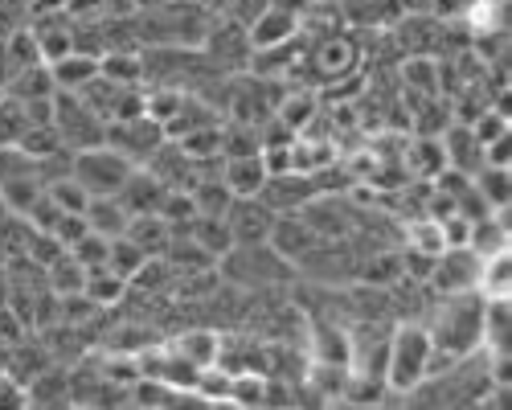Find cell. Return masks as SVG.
I'll use <instances>...</instances> for the list:
<instances>
[{
	"label": "cell",
	"mask_w": 512,
	"mask_h": 410,
	"mask_svg": "<svg viewBox=\"0 0 512 410\" xmlns=\"http://www.w3.org/2000/svg\"><path fill=\"white\" fill-rule=\"evenodd\" d=\"M426 333H431V374L484 349V292L472 287V292L439 296L431 304Z\"/></svg>",
	"instance_id": "obj_1"
},
{
	"label": "cell",
	"mask_w": 512,
	"mask_h": 410,
	"mask_svg": "<svg viewBox=\"0 0 512 410\" xmlns=\"http://www.w3.org/2000/svg\"><path fill=\"white\" fill-rule=\"evenodd\" d=\"M426 374H431V333L426 324L410 320L398 324L390 333V349H386V386L390 394H410Z\"/></svg>",
	"instance_id": "obj_2"
},
{
	"label": "cell",
	"mask_w": 512,
	"mask_h": 410,
	"mask_svg": "<svg viewBox=\"0 0 512 410\" xmlns=\"http://www.w3.org/2000/svg\"><path fill=\"white\" fill-rule=\"evenodd\" d=\"M218 275L222 283L242 287V292H267V287H275V279L295 275V267L279 259L267 242H254V246H230L218 259Z\"/></svg>",
	"instance_id": "obj_3"
},
{
	"label": "cell",
	"mask_w": 512,
	"mask_h": 410,
	"mask_svg": "<svg viewBox=\"0 0 512 410\" xmlns=\"http://www.w3.org/2000/svg\"><path fill=\"white\" fill-rule=\"evenodd\" d=\"M136 164L127 160L123 152H115L111 144H95V148H82L70 160V177L87 189L91 197H115L123 189V181L132 177Z\"/></svg>",
	"instance_id": "obj_4"
},
{
	"label": "cell",
	"mask_w": 512,
	"mask_h": 410,
	"mask_svg": "<svg viewBox=\"0 0 512 410\" xmlns=\"http://www.w3.org/2000/svg\"><path fill=\"white\" fill-rule=\"evenodd\" d=\"M54 128L70 152L95 148L107 140V123L82 103L74 91H54Z\"/></svg>",
	"instance_id": "obj_5"
},
{
	"label": "cell",
	"mask_w": 512,
	"mask_h": 410,
	"mask_svg": "<svg viewBox=\"0 0 512 410\" xmlns=\"http://www.w3.org/2000/svg\"><path fill=\"white\" fill-rule=\"evenodd\" d=\"M480 267H484V259L472 251V246H443L431 263V275H426V287H431L435 296L472 292L480 283Z\"/></svg>",
	"instance_id": "obj_6"
},
{
	"label": "cell",
	"mask_w": 512,
	"mask_h": 410,
	"mask_svg": "<svg viewBox=\"0 0 512 410\" xmlns=\"http://www.w3.org/2000/svg\"><path fill=\"white\" fill-rule=\"evenodd\" d=\"M164 140H168V136H164V128H160L156 119H148V115H132V119H111L103 144H111L115 152H123L132 164H148V156H152Z\"/></svg>",
	"instance_id": "obj_7"
},
{
	"label": "cell",
	"mask_w": 512,
	"mask_h": 410,
	"mask_svg": "<svg viewBox=\"0 0 512 410\" xmlns=\"http://www.w3.org/2000/svg\"><path fill=\"white\" fill-rule=\"evenodd\" d=\"M226 226L234 234V246H254V242H267L271 226H275V210L263 197H234L230 210H226Z\"/></svg>",
	"instance_id": "obj_8"
},
{
	"label": "cell",
	"mask_w": 512,
	"mask_h": 410,
	"mask_svg": "<svg viewBox=\"0 0 512 410\" xmlns=\"http://www.w3.org/2000/svg\"><path fill=\"white\" fill-rule=\"evenodd\" d=\"M316 242H320V234H316L300 214H275V226H271L267 246H271L279 259H287L291 267H300V259L312 251Z\"/></svg>",
	"instance_id": "obj_9"
},
{
	"label": "cell",
	"mask_w": 512,
	"mask_h": 410,
	"mask_svg": "<svg viewBox=\"0 0 512 410\" xmlns=\"http://www.w3.org/2000/svg\"><path fill=\"white\" fill-rule=\"evenodd\" d=\"M300 29H304V21L291 9L271 5V9H263L259 17H254V25L246 29V41H250V50H271V46H283V41H295Z\"/></svg>",
	"instance_id": "obj_10"
},
{
	"label": "cell",
	"mask_w": 512,
	"mask_h": 410,
	"mask_svg": "<svg viewBox=\"0 0 512 410\" xmlns=\"http://www.w3.org/2000/svg\"><path fill=\"white\" fill-rule=\"evenodd\" d=\"M443 140V156H447V169H459V173H480L484 169V144L472 136V128L467 123H447V128L439 132Z\"/></svg>",
	"instance_id": "obj_11"
},
{
	"label": "cell",
	"mask_w": 512,
	"mask_h": 410,
	"mask_svg": "<svg viewBox=\"0 0 512 410\" xmlns=\"http://www.w3.org/2000/svg\"><path fill=\"white\" fill-rule=\"evenodd\" d=\"M164 185L144 169V164H136V169H132V177H127L123 181V189L115 193L119 197V205H123V210L127 214H160V205H164Z\"/></svg>",
	"instance_id": "obj_12"
},
{
	"label": "cell",
	"mask_w": 512,
	"mask_h": 410,
	"mask_svg": "<svg viewBox=\"0 0 512 410\" xmlns=\"http://www.w3.org/2000/svg\"><path fill=\"white\" fill-rule=\"evenodd\" d=\"M222 181L234 197H259L267 185V164L263 152L254 156H222Z\"/></svg>",
	"instance_id": "obj_13"
},
{
	"label": "cell",
	"mask_w": 512,
	"mask_h": 410,
	"mask_svg": "<svg viewBox=\"0 0 512 410\" xmlns=\"http://www.w3.org/2000/svg\"><path fill=\"white\" fill-rule=\"evenodd\" d=\"M312 66H316V74H320L324 82H332V78H353V70H357V46H353L349 37L332 33L324 46H316Z\"/></svg>",
	"instance_id": "obj_14"
},
{
	"label": "cell",
	"mask_w": 512,
	"mask_h": 410,
	"mask_svg": "<svg viewBox=\"0 0 512 410\" xmlns=\"http://www.w3.org/2000/svg\"><path fill=\"white\" fill-rule=\"evenodd\" d=\"M173 345L185 361H193L197 369H209L213 361H218V345H222V333H213L209 324H189V328H181V333L168 341Z\"/></svg>",
	"instance_id": "obj_15"
},
{
	"label": "cell",
	"mask_w": 512,
	"mask_h": 410,
	"mask_svg": "<svg viewBox=\"0 0 512 410\" xmlns=\"http://www.w3.org/2000/svg\"><path fill=\"white\" fill-rule=\"evenodd\" d=\"M402 160H406L410 177H422V181H435L447 169V156H443V140L439 136H414V140H406Z\"/></svg>",
	"instance_id": "obj_16"
},
{
	"label": "cell",
	"mask_w": 512,
	"mask_h": 410,
	"mask_svg": "<svg viewBox=\"0 0 512 410\" xmlns=\"http://www.w3.org/2000/svg\"><path fill=\"white\" fill-rule=\"evenodd\" d=\"M25 398H29V406H70V369H62V365L50 361L25 386Z\"/></svg>",
	"instance_id": "obj_17"
},
{
	"label": "cell",
	"mask_w": 512,
	"mask_h": 410,
	"mask_svg": "<svg viewBox=\"0 0 512 410\" xmlns=\"http://www.w3.org/2000/svg\"><path fill=\"white\" fill-rule=\"evenodd\" d=\"M402 87L406 95H443V66L431 54H414L402 66Z\"/></svg>",
	"instance_id": "obj_18"
},
{
	"label": "cell",
	"mask_w": 512,
	"mask_h": 410,
	"mask_svg": "<svg viewBox=\"0 0 512 410\" xmlns=\"http://www.w3.org/2000/svg\"><path fill=\"white\" fill-rule=\"evenodd\" d=\"M50 74H54V87L58 91H82L99 74V58L95 54H82V50H70L66 58L50 62Z\"/></svg>",
	"instance_id": "obj_19"
},
{
	"label": "cell",
	"mask_w": 512,
	"mask_h": 410,
	"mask_svg": "<svg viewBox=\"0 0 512 410\" xmlns=\"http://www.w3.org/2000/svg\"><path fill=\"white\" fill-rule=\"evenodd\" d=\"M123 238H132L144 255H164L168 242H173V226H168L160 214H136L132 222H127Z\"/></svg>",
	"instance_id": "obj_20"
},
{
	"label": "cell",
	"mask_w": 512,
	"mask_h": 410,
	"mask_svg": "<svg viewBox=\"0 0 512 410\" xmlns=\"http://www.w3.org/2000/svg\"><path fill=\"white\" fill-rule=\"evenodd\" d=\"M467 246H472L480 259H488L496 251H508V210H496V214L472 222V230H467Z\"/></svg>",
	"instance_id": "obj_21"
},
{
	"label": "cell",
	"mask_w": 512,
	"mask_h": 410,
	"mask_svg": "<svg viewBox=\"0 0 512 410\" xmlns=\"http://www.w3.org/2000/svg\"><path fill=\"white\" fill-rule=\"evenodd\" d=\"M508 337H512V308H508V296L500 300H488L484 296V349L492 357H504L508 353Z\"/></svg>",
	"instance_id": "obj_22"
},
{
	"label": "cell",
	"mask_w": 512,
	"mask_h": 410,
	"mask_svg": "<svg viewBox=\"0 0 512 410\" xmlns=\"http://www.w3.org/2000/svg\"><path fill=\"white\" fill-rule=\"evenodd\" d=\"M82 218H87V226L103 238H119L127 230V222H132V214L119 205V197H91L87 210H82Z\"/></svg>",
	"instance_id": "obj_23"
},
{
	"label": "cell",
	"mask_w": 512,
	"mask_h": 410,
	"mask_svg": "<svg viewBox=\"0 0 512 410\" xmlns=\"http://www.w3.org/2000/svg\"><path fill=\"white\" fill-rule=\"evenodd\" d=\"M54 91H58V87H54V74H50V66H46V62H37V66H25V70L9 74V87H5V95L21 99V103L50 99Z\"/></svg>",
	"instance_id": "obj_24"
},
{
	"label": "cell",
	"mask_w": 512,
	"mask_h": 410,
	"mask_svg": "<svg viewBox=\"0 0 512 410\" xmlns=\"http://www.w3.org/2000/svg\"><path fill=\"white\" fill-rule=\"evenodd\" d=\"M82 292H87L99 308H119L127 300V279L115 275L111 267H87V279H82Z\"/></svg>",
	"instance_id": "obj_25"
},
{
	"label": "cell",
	"mask_w": 512,
	"mask_h": 410,
	"mask_svg": "<svg viewBox=\"0 0 512 410\" xmlns=\"http://www.w3.org/2000/svg\"><path fill=\"white\" fill-rule=\"evenodd\" d=\"M189 238H193L197 246H205V251H209L213 259H222V255L230 251V246H234V234H230L226 218H209V214H197V218H193Z\"/></svg>",
	"instance_id": "obj_26"
},
{
	"label": "cell",
	"mask_w": 512,
	"mask_h": 410,
	"mask_svg": "<svg viewBox=\"0 0 512 410\" xmlns=\"http://www.w3.org/2000/svg\"><path fill=\"white\" fill-rule=\"evenodd\" d=\"M316 111H320L316 95H308V91H295V95L279 99V107H275V119L283 123V128H291L295 136H300V132L308 128V123L316 119Z\"/></svg>",
	"instance_id": "obj_27"
},
{
	"label": "cell",
	"mask_w": 512,
	"mask_h": 410,
	"mask_svg": "<svg viewBox=\"0 0 512 410\" xmlns=\"http://www.w3.org/2000/svg\"><path fill=\"white\" fill-rule=\"evenodd\" d=\"M480 292L488 296V300H500V296H508V287H512V255L508 251H496V255H488L484 259V267H480Z\"/></svg>",
	"instance_id": "obj_28"
},
{
	"label": "cell",
	"mask_w": 512,
	"mask_h": 410,
	"mask_svg": "<svg viewBox=\"0 0 512 410\" xmlns=\"http://www.w3.org/2000/svg\"><path fill=\"white\" fill-rule=\"evenodd\" d=\"M472 185L480 189V197L492 205V210H508V205H512V177H508V169H492V164H484L480 173H472Z\"/></svg>",
	"instance_id": "obj_29"
},
{
	"label": "cell",
	"mask_w": 512,
	"mask_h": 410,
	"mask_svg": "<svg viewBox=\"0 0 512 410\" xmlns=\"http://www.w3.org/2000/svg\"><path fill=\"white\" fill-rule=\"evenodd\" d=\"M177 144H181L193 160L222 156V119H218V123H205V128H193V132H185V136H177Z\"/></svg>",
	"instance_id": "obj_30"
},
{
	"label": "cell",
	"mask_w": 512,
	"mask_h": 410,
	"mask_svg": "<svg viewBox=\"0 0 512 410\" xmlns=\"http://www.w3.org/2000/svg\"><path fill=\"white\" fill-rule=\"evenodd\" d=\"M25 132H29V111H25V103L13 99V95H0V148L17 144Z\"/></svg>",
	"instance_id": "obj_31"
},
{
	"label": "cell",
	"mask_w": 512,
	"mask_h": 410,
	"mask_svg": "<svg viewBox=\"0 0 512 410\" xmlns=\"http://www.w3.org/2000/svg\"><path fill=\"white\" fill-rule=\"evenodd\" d=\"M148 255L140 251V246L132 242V238H111V251H107V267L115 271V275H123V279H132L136 271H140V263H144Z\"/></svg>",
	"instance_id": "obj_32"
},
{
	"label": "cell",
	"mask_w": 512,
	"mask_h": 410,
	"mask_svg": "<svg viewBox=\"0 0 512 410\" xmlns=\"http://www.w3.org/2000/svg\"><path fill=\"white\" fill-rule=\"evenodd\" d=\"M46 193L62 205L66 214H82V210H87V201H91V193L82 189L74 177H58V181H50V185H46Z\"/></svg>",
	"instance_id": "obj_33"
},
{
	"label": "cell",
	"mask_w": 512,
	"mask_h": 410,
	"mask_svg": "<svg viewBox=\"0 0 512 410\" xmlns=\"http://www.w3.org/2000/svg\"><path fill=\"white\" fill-rule=\"evenodd\" d=\"M107 251H111V238L87 230L74 246H70V255L82 263V267H107Z\"/></svg>",
	"instance_id": "obj_34"
},
{
	"label": "cell",
	"mask_w": 512,
	"mask_h": 410,
	"mask_svg": "<svg viewBox=\"0 0 512 410\" xmlns=\"http://www.w3.org/2000/svg\"><path fill=\"white\" fill-rule=\"evenodd\" d=\"M484 164H492V169H508L512 164V132H504L492 144H484Z\"/></svg>",
	"instance_id": "obj_35"
},
{
	"label": "cell",
	"mask_w": 512,
	"mask_h": 410,
	"mask_svg": "<svg viewBox=\"0 0 512 410\" xmlns=\"http://www.w3.org/2000/svg\"><path fill=\"white\" fill-rule=\"evenodd\" d=\"M91 226H87V218H82V214H62V222H58V238H62V246H66V251H70V246L82 238V234H87Z\"/></svg>",
	"instance_id": "obj_36"
},
{
	"label": "cell",
	"mask_w": 512,
	"mask_h": 410,
	"mask_svg": "<svg viewBox=\"0 0 512 410\" xmlns=\"http://www.w3.org/2000/svg\"><path fill=\"white\" fill-rule=\"evenodd\" d=\"M9 287H13V283H9V267H5V263H0V308H5V304H9Z\"/></svg>",
	"instance_id": "obj_37"
},
{
	"label": "cell",
	"mask_w": 512,
	"mask_h": 410,
	"mask_svg": "<svg viewBox=\"0 0 512 410\" xmlns=\"http://www.w3.org/2000/svg\"><path fill=\"white\" fill-rule=\"evenodd\" d=\"M9 214H13V210H9V205H5V193H0V222H5Z\"/></svg>",
	"instance_id": "obj_38"
}]
</instances>
